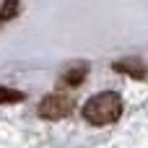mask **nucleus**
Returning a JSON list of instances; mask_svg holds the SVG:
<instances>
[{
	"label": "nucleus",
	"instance_id": "obj_1",
	"mask_svg": "<svg viewBox=\"0 0 148 148\" xmlns=\"http://www.w3.org/2000/svg\"><path fill=\"white\" fill-rule=\"evenodd\" d=\"M81 114H83L86 122H91V125H96V127L112 125V122H117L120 114H122V96H120L117 91H99V94H94V96L83 104Z\"/></svg>",
	"mask_w": 148,
	"mask_h": 148
},
{
	"label": "nucleus",
	"instance_id": "obj_2",
	"mask_svg": "<svg viewBox=\"0 0 148 148\" xmlns=\"http://www.w3.org/2000/svg\"><path fill=\"white\" fill-rule=\"evenodd\" d=\"M68 114H73V101L62 94H49L39 101V117L42 120L55 122V120H65Z\"/></svg>",
	"mask_w": 148,
	"mask_h": 148
},
{
	"label": "nucleus",
	"instance_id": "obj_3",
	"mask_svg": "<svg viewBox=\"0 0 148 148\" xmlns=\"http://www.w3.org/2000/svg\"><path fill=\"white\" fill-rule=\"evenodd\" d=\"M86 75H88V65H86V62H75L73 68H68V70L60 75V83L75 88V86H81V83L86 81Z\"/></svg>",
	"mask_w": 148,
	"mask_h": 148
},
{
	"label": "nucleus",
	"instance_id": "obj_4",
	"mask_svg": "<svg viewBox=\"0 0 148 148\" xmlns=\"http://www.w3.org/2000/svg\"><path fill=\"white\" fill-rule=\"evenodd\" d=\"M112 68H114L117 73H127L130 78H138V81H140V78H146V73H148L146 65H143V62H138V60H120V62H114Z\"/></svg>",
	"mask_w": 148,
	"mask_h": 148
},
{
	"label": "nucleus",
	"instance_id": "obj_5",
	"mask_svg": "<svg viewBox=\"0 0 148 148\" xmlns=\"http://www.w3.org/2000/svg\"><path fill=\"white\" fill-rule=\"evenodd\" d=\"M21 10V0H3L0 3V26H5L8 21H13Z\"/></svg>",
	"mask_w": 148,
	"mask_h": 148
},
{
	"label": "nucleus",
	"instance_id": "obj_6",
	"mask_svg": "<svg viewBox=\"0 0 148 148\" xmlns=\"http://www.w3.org/2000/svg\"><path fill=\"white\" fill-rule=\"evenodd\" d=\"M18 101H23V91L0 86V104H18Z\"/></svg>",
	"mask_w": 148,
	"mask_h": 148
}]
</instances>
